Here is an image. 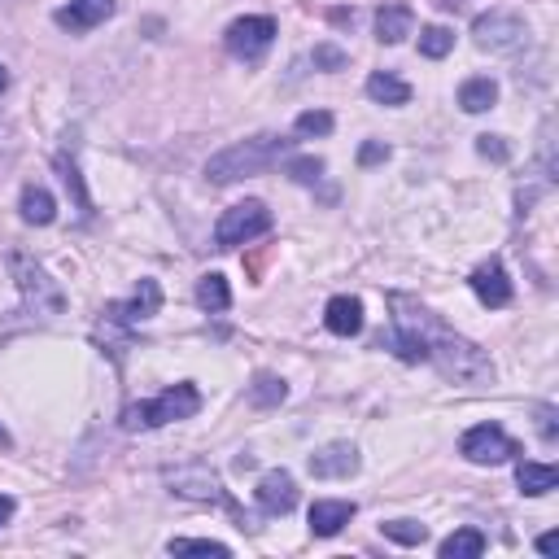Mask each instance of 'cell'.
<instances>
[{"instance_id":"19","label":"cell","mask_w":559,"mask_h":559,"mask_svg":"<svg viewBox=\"0 0 559 559\" xmlns=\"http://www.w3.org/2000/svg\"><path fill=\"white\" fill-rule=\"evenodd\" d=\"M197 306L201 311H228L232 306V289H228V280L223 276H201V284H197Z\"/></svg>"},{"instance_id":"21","label":"cell","mask_w":559,"mask_h":559,"mask_svg":"<svg viewBox=\"0 0 559 559\" xmlns=\"http://www.w3.org/2000/svg\"><path fill=\"white\" fill-rule=\"evenodd\" d=\"M450 49H455V31H446V27H424L420 31V53L424 57H446Z\"/></svg>"},{"instance_id":"10","label":"cell","mask_w":559,"mask_h":559,"mask_svg":"<svg viewBox=\"0 0 559 559\" xmlns=\"http://www.w3.org/2000/svg\"><path fill=\"white\" fill-rule=\"evenodd\" d=\"M350 520H354V503H346V498H319V503L311 507V533L315 538H337Z\"/></svg>"},{"instance_id":"3","label":"cell","mask_w":559,"mask_h":559,"mask_svg":"<svg viewBox=\"0 0 559 559\" xmlns=\"http://www.w3.org/2000/svg\"><path fill=\"white\" fill-rule=\"evenodd\" d=\"M271 228V210L263 206V201H241V206L223 210L219 228H214V241H219L223 249H236L245 241H254V236H263Z\"/></svg>"},{"instance_id":"25","label":"cell","mask_w":559,"mask_h":559,"mask_svg":"<svg viewBox=\"0 0 559 559\" xmlns=\"http://www.w3.org/2000/svg\"><path fill=\"white\" fill-rule=\"evenodd\" d=\"M171 555H214V559H228L232 551L223 542H193V538H180L171 542Z\"/></svg>"},{"instance_id":"17","label":"cell","mask_w":559,"mask_h":559,"mask_svg":"<svg viewBox=\"0 0 559 559\" xmlns=\"http://www.w3.org/2000/svg\"><path fill=\"white\" fill-rule=\"evenodd\" d=\"M494 101H498V83H494V79H468V83L459 88V105H463L468 114H485Z\"/></svg>"},{"instance_id":"35","label":"cell","mask_w":559,"mask_h":559,"mask_svg":"<svg viewBox=\"0 0 559 559\" xmlns=\"http://www.w3.org/2000/svg\"><path fill=\"white\" fill-rule=\"evenodd\" d=\"M0 446H9V433H5V428H0Z\"/></svg>"},{"instance_id":"1","label":"cell","mask_w":559,"mask_h":559,"mask_svg":"<svg viewBox=\"0 0 559 559\" xmlns=\"http://www.w3.org/2000/svg\"><path fill=\"white\" fill-rule=\"evenodd\" d=\"M276 158H280V140H276V136L241 140V145L223 149L219 158H210L206 175H210L214 184H236V180H245V175H263Z\"/></svg>"},{"instance_id":"13","label":"cell","mask_w":559,"mask_h":559,"mask_svg":"<svg viewBox=\"0 0 559 559\" xmlns=\"http://www.w3.org/2000/svg\"><path fill=\"white\" fill-rule=\"evenodd\" d=\"M411 31H415V14H411V9H402V5H385V9L376 14V35H380L385 44H402Z\"/></svg>"},{"instance_id":"29","label":"cell","mask_w":559,"mask_h":559,"mask_svg":"<svg viewBox=\"0 0 559 559\" xmlns=\"http://www.w3.org/2000/svg\"><path fill=\"white\" fill-rule=\"evenodd\" d=\"M359 158H363V166H372V162H380V158H385V145H363V153H359Z\"/></svg>"},{"instance_id":"11","label":"cell","mask_w":559,"mask_h":559,"mask_svg":"<svg viewBox=\"0 0 559 559\" xmlns=\"http://www.w3.org/2000/svg\"><path fill=\"white\" fill-rule=\"evenodd\" d=\"M324 324H328V332H337V337L363 332V302L359 297H332L328 311H324Z\"/></svg>"},{"instance_id":"16","label":"cell","mask_w":559,"mask_h":559,"mask_svg":"<svg viewBox=\"0 0 559 559\" xmlns=\"http://www.w3.org/2000/svg\"><path fill=\"white\" fill-rule=\"evenodd\" d=\"M367 97H372L376 105H407L411 88L402 79H394V75H385V70H380V75L367 79Z\"/></svg>"},{"instance_id":"33","label":"cell","mask_w":559,"mask_h":559,"mask_svg":"<svg viewBox=\"0 0 559 559\" xmlns=\"http://www.w3.org/2000/svg\"><path fill=\"white\" fill-rule=\"evenodd\" d=\"M315 57H319V62H328V66H341V53H332V49H319Z\"/></svg>"},{"instance_id":"22","label":"cell","mask_w":559,"mask_h":559,"mask_svg":"<svg viewBox=\"0 0 559 559\" xmlns=\"http://www.w3.org/2000/svg\"><path fill=\"white\" fill-rule=\"evenodd\" d=\"M284 380H276V376H258L254 380V389H249V398L258 402V407H276V402H284Z\"/></svg>"},{"instance_id":"5","label":"cell","mask_w":559,"mask_h":559,"mask_svg":"<svg viewBox=\"0 0 559 559\" xmlns=\"http://www.w3.org/2000/svg\"><path fill=\"white\" fill-rule=\"evenodd\" d=\"M271 40H276V22L271 18H241L228 27V49L245 57V62H258L271 49Z\"/></svg>"},{"instance_id":"23","label":"cell","mask_w":559,"mask_h":559,"mask_svg":"<svg viewBox=\"0 0 559 559\" xmlns=\"http://www.w3.org/2000/svg\"><path fill=\"white\" fill-rule=\"evenodd\" d=\"M75 18L83 22V27H97V22H105L114 14V0H75Z\"/></svg>"},{"instance_id":"26","label":"cell","mask_w":559,"mask_h":559,"mask_svg":"<svg viewBox=\"0 0 559 559\" xmlns=\"http://www.w3.org/2000/svg\"><path fill=\"white\" fill-rule=\"evenodd\" d=\"M297 132H302V136H328L332 132V114H324V110L297 114Z\"/></svg>"},{"instance_id":"2","label":"cell","mask_w":559,"mask_h":559,"mask_svg":"<svg viewBox=\"0 0 559 559\" xmlns=\"http://www.w3.org/2000/svg\"><path fill=\"white\" fill-rule=\"evenodd\" d=\"M201 411V394L193 385H175L166 389V394H158L153 402H145V407H132L127 411V424L132 428H162L171 420H188V415Z\"/></svg>"},{"instance_id":"6","label":"cell","mask_w":559,"mask_h":559,"mask_svg":"<svg viewBox=\"0 0 559 559\" xmlns=\"http://www.w3.org/2000/svg\"><path fill=\"white\" fill-rule=\"evenodd\" d=\"M354 472H359V450L350 442H332L311 455V477H319V481H346Z\"/></svg>"},{"instance_id":"32","label":"cell","mask_w":559,"mask_h":559,"mask_svg":"<svg viewBox=\"0 0 559 559\" xmlns=\"http://www.w3.org/2000/svg\"><path fill=\"white\" fill-rule=\"evenodd\" d=\"M9 516H14V498H9V494H0V525H5Z\"/></svg>"},{"instance_id":"27","label":"cell","mask_w":559,"mask_h":559,"mask_svg":"<svg viewBox=\"0 0 559 559\" xmlns=\"http://www.w3.org/2000/svg\"><path fill=\"white\" fill-rule=\"evenodd\" d=\"M284 171H289L297 184H315L319 175H324V162H319V158H289V166H284Z\"/></svg>"},{"instance_id":"24","label":"cell","mask_w":559,"mask_h":559,"mask_svg":"<svg viewBox=\"0 0 559 559\" xmlns=\"http://www.w3.org/2000/svg\"><path fill=\"white\" fill-rule=\"evenodd\" d=\"M385 529V538H394L402 546H420L428 538V529L424 525H411V520H389V525H380Z\"/></svg>"},{"instance_id":"18","label":"cell","mask_w":559,"mask_h":559,"mask_svg":"<svg viewBox=\"0 0 559 559\" xmlns=\"http://www.w3.org/2000/svg\"><path fill=\"white\" fill-rule=\"evenodd\" d=\"M53 214H57V206H53L49 188H35V184L22 188V219L44 228V223H53Z\"/></svg>"},{"instance_id":"12","label":"cell","mask_w":559,"mask_h":559,"mask_svg":"<svg viewBox=\"0 0 559 559\" xmlns=\"http://www.w3.org/2000/svg\"><path fill=\"white\" fill-rule=\"evenodd\" d=\"M520 35H525V27H520L516 18H503V14L477 22V40L485 44V49H516Z\"/></svg>"},{"instance_id":"7","label":"cell","mask_w":559,"mask_h":559,"mask_svg":"<svg viewBox=\"0 0 559 559\" xmlns=\"http://www.w3.org/2000/svg\"><path fill=\"white\" fill-rule=\"evenodd\" d=\"M254 498L267 516H289V511L297 507V485H293L289 472H267V477L258 481Z\"/></svg>"},{"instance_id":"34","label":"cell","mask_w":559,"mask_h":559,"mask_svg":"<svg viewBox=\"0 0 559 559\" xmlns=\"http://www.w3.org/2000/svg\"><path fill=\"white\" fill-rule=\"evenodd\" d=\"M9 88V75H5V66H0V92H5Z\"/></svg>"},{"instance_id":"9","label":"cell","mask_w":559,"mask_h":559,"mask_svg":"<svg viewBox=\"0 0 559 559\" xmlns=\"http://www.w3.org/2000/svg\"><path fill=\"white\" fill-rule=\"evenodd\" d=\"M472 293H477L485 306H494V311L498 306H507L511 302V280H507L503 263H494L490 258V263H481L477 271H472Z\"/></svg>"},{"instance_id":"4","label":"cell","mask_w":559,"mask_h":559,"mask_svg":"<svg viewBox=\"0 0 559 559\" xmlns=\"http://www.w3.org/2000/svg\"><path fill=\"white\" fill-rule=\"evenodd\" d=\"M463 459H472V463H481V468H494V463H507V459H516L520 455V446L511 442V437L503 433L498 424H477V428H468L463 433Z\"/></svg>"},{"instance_id":"15","label":"cell","mask_w":559,"mask_h":559,"mask_svg":"<svg viewBox=\"0 0 559 559\" xmlns=\"http://www.w3.org/2000/svg\"><path fill=\"white\" fill-rule=\"evenodd\" d=\"M158 306H162V289H158V280H140V289L136 297L127 306H114V315H123V319H149V315H158Z\"/></svg>"},{"instance_id":"20","label":"cell","mask_w":559,"mask_h":559,"mask_svg":"<svg viewBox=\"0 0 559 559\" xmlns=\"http://www.w3.org/2000/svg\"><path fill=\"white\" fill-rule=\"evenodd\" d=\"M481 551H485V538L477 529H455L442 542V559H477Z\"/></svg>"},{"instance_id":"31","label":"cell","mask_w":559,"mask_h":559,"mask_svg":"<svg viewBox=\"0 0 559 559\" xmlns=\"http://www.w3.org/2000/svg\"><path fill=\"white\" fill-rule=\"evenodd\" d=\"M538 551H542V555H555V551H559V538H555V533H542V538H538Z\"/></svg>"},{"instance_id":"14","label":"cell","mask_w":559,"mask_h":559,"mask_svg":"<svg viewBox=\"0 0 559 559\" xmlns=\"http://www.w3.org/2000/svg\"><path fill=\"white\" fill-rule=\"evenodd\" d=\"M516 485H520V494L542 498V494H551L559 485V472L551 468V463H520V468H516Z\"/></svg>"},{"instance_id":"8","label":"cell","mask_w":559,"mask_h":559,"mask_svg":"<svg viewBox=\"0 0 559 559\" xmlns=\"http://www.w3.org/2000/svg\"><path fill=\"white\" fill-rule=\"evenodd\" d=\"M171 485H175V494L197 498V503H228L219 477H214L210 468H201V463H197V468H184V472H171Z\"/></svg>"},{"instance_id":"28","label":"cell","mask_w":559,"mask_h":559,"mask_svg":"<svg viewBox=\"0 0 559 559\" xmlns=\"http://www.w3.org/2000/svg\"><path fill=\"white\" fill-rule=\"evenodd\" d=\"M481 153H485V158H498V162L507 158V149L498 145V136H481Z\"/></svg>"},{"instance_id":"30","label":"cell","mask_w":559,"mask_h":559,"mask_svg":"<svg viewBox=\"0 0 559 559\" xmlns=\"http://www.w3.org/2000/svg\"><path fill=\"white\" fill-rule=\"evenodd\" d=\"M57 22H62V27H70V31H88V27H83V22L75 18V9H62V14H57Z\"/></svg>"}]
</instances>
